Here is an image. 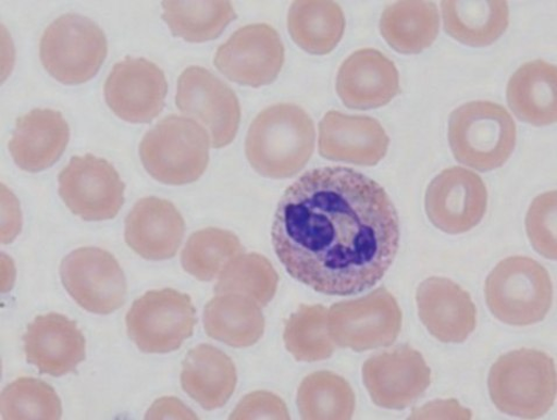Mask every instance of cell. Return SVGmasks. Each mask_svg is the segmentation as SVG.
<instances>
[{
	"label": "cell",
	"mask_w": 557,
	"mask_h": 420,
	"mask_svg": "<svg viewBox=\"0 0 557 420\" xmlns=\"http://www.w3.org/2000/svg\"><path fill=\"white\" fill-rule=\"evenodd\" d=\"M272 244L294 280L326 296L364 293L388 271L400 224L386 190L349 168L311 170L277 203Z\"/></svg>",
	"instance_id": "obj_1"
},
{
	"label": "cell",
	"mask_w": 557,
	"mask_h": 420,
	"mask_svg": "<svg viewBox=\"0 0 557 420\" xmlns=\"http://www.w3.org/2000/svg\"><path fill=\"white\" fill-rule=\"evenodd\" d=\"M315 148V126L295 104L267 108L253 120L245 140V153L256 172L271 180L300 173Z\"/></svg>",
	"instance_id": "obj_2"
},
{
	"label": "cell",
	"mask_w": 557,
	"mask_h": 420,
	"mask_svg": "<svg viewBox=\"0 0 557 420\" xmlns=\"http://www.w3.org/2000/svg\"><path fill=\"white\" fill-rule=\"evenodd\" d=\"M487 384L499 411L523 419L540 418L554 406L555 365L544 351H510L491 368Z\"/></svg>",
	"instance_id": "obj_3"
},
{
	"label": "cell",
	"mask_w": 557,
	"mask_h": 420,
	"mask_svg": "<svg viewBox=\"0 0 557 420\" xmlns=\"http://www.w3.org/2000/svg\"><path fill=\"white\" fill-rule=\"evenodd\" d=\"M210 136L198 122L170 115L139 145L141 163L156 181L172 186L195 183L209 164Z\"/></svg>",
	"instance_id": "obj_4"
},
{
	"label": "cell",
	"mask_w": 557,
	"mask_h": 420,
	"mask_svg": "<svg viewBox=\"0 0 557 420\" xmlns=\"http://www.w3.org/2000/svg\"><path fill=\"white\" fill-rule=\"evenodd\" d=\"M448 137L458 163L487 172L502 168L510 159L517 127L503 106L476 101L453 111Z\"/></svg>",
	"instance_id": "obj_5"
},
{
	"label": "cell",
	"mask_w": 557,
	"mask_h": 420,
	"mask_svg": "<svg viewBox=\"0 0 557 420\" xmlns=\"http://www.w3.org/2000/svg\"><path fill=\"white\" fill-rule=\"evenodd\" d=\"M485 298L490 311L505 324L534 325L550 310L549 273L530 257L506 258L488 274Z\"/></svg>",
	"instance_id": "obj_6"
},
{
	"label": "cell",
	"mask_w": 557,
	"mask_h": 420,
	"mask_svg": "<svg viewBox=\"0 0 557 420\" xmlns=\"http://www.w3.org/2000/svg\"><path fill=\"white\" fill-rule=\"evenodd\" d=\"M107 55L103 29L79 14L61 15L40 40L44 67L64 85L87 83L100 71Z\"/></svg>",
	"instance_id": "obj_7"
},
{
	"label": "cell",
	"mask_w": 557,
	"mask_h": 420,
	"mask_svg": "<svg viewBox=\"0 0 557 420\" xmlns=\"http://www.w3.org/2000/svg\"><path fill=\"white\" fill-rule=\"evenodd\" d=\"M196 310L188 295L174 288L150 291L126 316L131 341L144 353L177 350L194 333Z\"/></svg>",
	"instance_id": "obj_8"
},
{
	"label": "cell",
	"mask_w": 557,
	"mask_h": 420,
	"mask_svg": "<svg viewBox=\"0 0 557 420\" xmlns=\"http://www.w3.org/2000/svg\"><path fill=\"white\" fill-rule=\"evenodd\" d=\"M401 322L398 301L385 287L363 298L335 304L327 312L333 342L355 351L391 346L400 334Z\"/></svg>",
	"instance_id": "obj_9"
},
{
	"label": "cell",
	"mask_w": 557,
	"mask_h": 420,
	"mask_svg": "<svg viewBox=\"0 0 557 420\" xmlns=\"http://www.w3.org/2000/svg\"><path fill=\"white\" fill-rule=\"evenodd\" d=\"M61 281L82 309L95 314H111L126 301L127 283L112 254L100 248H79L64 257Z\"/></svg>",
	"instance_id": "obj_10"
},
{
	"label": "cell",
	"mask_w": 557,
	"mask_h": 420,
	"mask_svg": "<svg viewBox=\"0 0 557 420\" xmlns=\"http://www.w3.org/2000/svg\"><path fill=\"white\" fill-rule=\"evenodd\" d=\"M175 103L207 127L212 148L222 149L235 139L242 114L238 97L208 70L190 66L180 75Z\"/></svg>",
	"instance_id": "obj_11"
},
{
	"label": "cell",
	"mask_w": 557,
	"mask_h": 420,
	"mask_svg": "<svg viewBox=\"0 0 557 420\" xmlns=\"http://www.w3.org/2000/svg\"><path fill=\"white\" fill-rule=\"evenodd\" d=\"M125 184L109 161L92 155L73 157L59 174V194L71 212L85 221L116 218Z\"/></svg>",
	"instance_id": "obj_12"
},
{
	"label": "cell",
	"mask_w": 557,
	"mask_h": 420,
	"mask_svg": "<svg viewBox=\"0 0 557 420\" xmlns=\"http://www.w3.org/2000/svg\"><path fill=\"white\" fill-rule=\"evenodd\" d=\"M214 62L233 83L259 88L272 84L281 73L285 47L272 26L247 25L220 46Z\"/></svg>",
	"instance_id": "obj_13"
},
{
	"label": "cell",
	"mask_w": 557,
	"mask_h": 420,
	"mask_svg": "<svg viewBox=\"0 0 557 420\" xmlns=\"http://www.w3.org/2000/svg\"><path fill=\"white\" fill-rule=\"evenodd\" d=\"M431 369L422 355L407 345L374 355L363 367L371 399L384 409L404 410L431 385Z\"/></svg>",
	"instance_id": "obj_14"
},
{
	"label": "cell",
	"mask_w": 557,
	"mask_h": 420,
	"mask_svg": "<svg viewBox=\"0 0 557 420\" xmlns=\"http://www.w3.org/2000/svg\"><path fill=\"white\" fill-rule=\"evenodd\" d=\"M169 91L165 73L150 60L126 58L114 64L104 85L109 108L129 123H150L160 115Z\"/></svg>",
	"instance_id": "obj_15"
},
{
	"label": "cell",
	"mask_w": 557,
	"mask_h": 420,
	"mask_svg": "<svg viewBox=\"0 0 557 420\" xmlns=\"http://www.w3.org/2000/svg\"><path fill=\"white\" fill-rule=\"evenodd\" d=\"M487 207V189L482 177L463 168L441 172L425 193V213L447 234H463L482 221Z\"/></svg>",
	"instance_id": "obj_16"
},
{
	"label": "cell",
	"mask_w": 557,
	"mask_h": 420,
	"mask_svg": "<svg viewBox=\"0 0 557 420\" xmlns=\"http://www.w3.org/2000/svg\"><path fill=\"white\" fill-rule=\"evenodd\" d=\"M388 145L382 124L369 116L330 111L319 125V152L327 160L374 166L386 156Z\"/></svg>",
	"instance_id": "obj_17"
},
{
	"label": "cell",
	"mask_w": 557,
	"mask_h": 420,
	"mask_svg": "<svg viewBox=\"0 0 557 420\" xmlns=\"http://www.w3.org/2000/svg\"><path fill=\"white\" fill-rule=\"evenodd\" d=\"M28 363L41 375L60 378L75 373L86 360V338L74 321L59 313L39 316L23 337Z\"/></svg>",
	"instance_id": "obj_18"
},
{
	"label": "cell",
	"mask_w": 557,
	"mask_h": 420,
	"mask_svg": "<svg viewBox=\"0 0 557 420\" xmlns=\"http://www.w3.org/2000/svg\"><path fill=\"white\" fill-rule=\"evenodd\" d=\"M336 89L343 104L349 109L381 108L400 92L399 73L396 64L382 52L364 48L342 63Z\"/></svg>",
	"instance_id": "obj_19"
},
{
	"label": "cell",
	"mask_w": 557,
	"mask_h": 420,
	"mask_svg": "<svg viewBox=\"0 0 557 420\" xmlns=\"http://www.w3.org/2000/svg\"><path fill=\"white\" fill-rule=\"evenodd\" d=\"M425 329L445 344H462L476 329L478 311L470 295L450 280H425L417 294Z\"/></svg>",
	"instance_id": "obj_20"
},
{
	"label": "cell",
	"mask_w": 557,
	"mask_h": 420,
	"mask_svg": "<svg viewBox=\"0 0 557 420\" xmlns=\"http://www.w3.org/2000/svg\"><path fill=\"white\" fill-rule=\"evenodd\" d=\"M185 232V220L176 207L156 197L139 200L125 220L126 244L145 260H171L182 247Z\"/></svg>",
	"instance_id": "obj_21"
},
{
	"label": "cell",
	"mask_w": 557,
	"mask_h": 420,
	"mask_svg": "<svg viewBox=\"0 0 557 420\" xmlns=\"http://www.w3.org/2000/svg\"><path fill=\"white\" fill-rule=\"evenodd\" d=\"M71 131L61 112L33 109L16 120L9 150L22 170L37 173L53 166L70 143Z\"/></svg>",
	"instance_id": "obj_22"
},
{
	"label": "cell",
	"mask_w": 557,
	"mask_h": 420,
	"mask_svg": "<svg viewBox=\"0 0 557 420\" xmlns=\"http://www.w3.org/2000/svg\"><path fill=\"white\" fill-rule=\"evenodd\" d=\"M182 385L184 392L205 410L220 409L235 393L236 366L221 349L200 345L187 354Z\"/></svg>",
	"instance_id": "obj_23"
},
{
	"label": "cell",
	"mask_w": 557,
	"mask_h": 420,
	"mask_svg": "<svg viewBox=\"0 0 557 420\" xmlns=\"http://www.w3.org/2000/svg\"><path fill=\"white\" fill-rule=\"evenodd\" d=\"M507 103L516 118L534 126L556 122V67L543 60L522 64L507 85Z\"/></svg>",
	"instance_id": "obj_24"
},
{
	"label": "cell",
	"mask_w": 557,
	"mask_h": 420,
	"mask_svg": "<svg viewBox=\"0 0 557 420\" xmlns=\"http://www.w3.org/2000/svg\"><path fill=\"white\" fill-rule=\"evenodd\" d=\"M205 329L211 338L234 348L256 345L265 331L260 305L250 297L222 294L212 298L205 310Z\"/></svg>",
	"instance_id": "obj_25"
},
{
	"label": "cell",
	"mask_w": 557,
	"mask_h": 420,
	"mask_svg": "<svg viewBox=\"0 0 557 420\" xmlns=\"http://www.w3.org/2000/svg\"><path fill=\"white\" fill-rule=\"evenodd\" d=\"M441 10L447 34L471 47L494 44L509 27L510 9L503 0H444Z\"/></svg>",
	"instance_id": "obj_26"
},
{
	"label": "cell",
	"mask_w": 557,
	"mask_h": 420,
	"mask_svg": "<svg viewBox=\"0 0 557 420\" xmlns=\"http://www.w3.org/2000/svg\"><path fill=\"white\" fill-rule=\"evenodd\" d=\"M289 34L304 51L325 55L333 52L346 30L342 8L327 0H299L288 13Z\"/></svg>",
	"instance_id": "obj_27"
},
{
	"label": "cell",
	"mask_w": 557,
	"mask_h": 420,
	"mask_svg": "<svg viewBox=\"0 0 557 420\" xmlns=\"http://www.w3.org/2000/svg\"><path fill=\"white\" fill-rule=\"evenodd\" d=\"M438 28L440 15L433 2L405 0L386 7L382 13V36L403 54H418L431 47Z\"/></svg>",
	"instance_id": "obj_28"
},
{
	"label": "cell",
	"mask_w": 557,
	"mask_h": 420,
	"mask_svg": "<svg viewBox=\"0 0 557 420\" xmlns=\"http://www.w3.org/2000/svg\"><path fill=\"white\" fill-rule=\"evenodd\" d=\"M162 20L174 37L189 42L218 39L228 24L237 18L236 11L226 0L210 2H162Z\"/></svg>",
	"instance_id": "obj_29"
},
{
	"label": "cell",
	"mask_w": 557,
	"mask_h": 420,
	"mask_svg": "<svg viewBox=\"0 0 557 420\" xmlns=\"http://www.w3.org/2000/svg\"><path fill=\"white\" fill-rule=\"evenodd\" d=\"M298 407L306 420H347L354 416L356 399L346 380L332 371H318L300 384Z\"/></svg>",
	"instance_id": "obj_30"
},
{
	"label": "cell",
	"mask_w": 557,
	"mask_h": 420,
	"mask_svg": "<svg viewBox=\"0 0 557 420\" xmlns=\"http://www.w3.org/2000/svg\"><path fill=\"white\" fill-rule=\"evenodd\" d=\"M277 283V273L267 257L257 252L239 254L219 274L215 293L247 296L267 306L276 294Z\"/></svg>",
	"instance_id": "obj_31"
},
{
	"label": "cell",
	"mask_w": 557,
	"mask_h": 420,
	"mask_svg": "<svg viewBox=\"0 0 557 420\" xmlns=\"http://www.w3.org/2000/svg\"><path fill=\"white\" fill-rule=\"evenodd\" d=\"M327 312L322 305H301L287 320L285 346L298 361L318 362L332 358L335 343L327 329Z\"/></svg>",
	"instance_id": "obj_32"
},
{
	"label": "cell",
	"mask_w": 557,
	"mask_h": 420,
	"mask_svg": "<svg viewBox=\"0 0 557 420\" xmlns=\"http://www.w3.org/2000/svg\"><path fill=\"white\" fill-rule=\"evenodd\" d=\"M243 250L239 238L232 232L206 228L188 238L182 254V264L196 280L211 282Z\"/></svg>",
	"instance_id": "obj_33"
},
{
	"label": "cell",
	"mask_w": 557,
	"mask_h": 420,
	"mask_svg": "<svg viewBox=\"0 0 557 420\" xmlns=\"http://www.w3.org/2000/svg\"><path fill=\"white\" fill-rule=\"evenodd\" d=\"M0 413L4 420H57L62 417V404L53 386L38 379L21 378L3 391Z\"/></svg>",
	"instance_id": "obj_34"
},
{
	"label": "cell",
	"mask_w": 557,
	"mask_h": 420,
	"mask_svg": "<svg viewBox=\"0 0 557 420\" xmlns=\"http://www.w3.org/2000/svg\"><path fill=\"white\" fill-rule=\"evenodd\" d=\"M527 230L536 252L548 260H556V192L539 196L527 217Z\"/></svg>",
	"instance_id": "obj_35"
},
{
	"label": "cell",
	"mask_w": 557,
	"mask_h": 420,
	"mask_svg": "<svg viewBox=\"0 0 557 420\" xmlns=\"http://www.w3.org/2000/svg\"><path fill=\"white\" fill-rule=\"evenodd\" d=\"M282 398L268 392H255L245 397L232 413L231 419H289Z\"/></svg>",
	"instance_id": "obj_36"
}]
</instances>
